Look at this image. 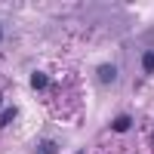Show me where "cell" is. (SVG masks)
I'll list each match as a JSON object with an SVG mask.
<instances>
[{
  "label": "cell",
  "instance_id": "6da1fadb",
  "mask_svg": "<svg viewBox=\"0 0 154 154\" xmlns=\"http://www.w3.org/2000/svg\"><path fill=\"white\" fill-rule=\"evenodd\" d=\"M99 80L102 83H114V80H117V68H114V65H102L99 68Z\"/></svg>",
  "mask_w": 154,
  "mask_h": 154
},
{
  "label": "cell",
  "instance_id": "7a4b0ae2",
  "mask_svg": "<svg viewBox=\"0 0 154 154\" xmlns=\"http://www.w3.org/2000/svg\"><path fill=\"white\" fill-rule=\"evenodd\" d=\"M37 154H59V145L49 142V139L46 142H37Z\"/></svg>",
  "mask_w": 154,
  "mask_h": 154
},
{
  "label": "cell",
  "instance_id": "3957f363",
  "mask_svg": "<svg viewBox=\"0 0 154 154\" xmlns=\"http://www.w3.org/2000/svg\"><path fill=\"white\" fill-rule=\"evenodd\" d=\"M31 83H34L37 89H43V83H46V74H43V71H34V74H31Z\"/></svg>",
  "mask_w": 154,
  "mask_h": 154
},
{
  "label": "cell",
  "instance_id": "277c9868",
  "mask_svg": "<svg viewBox=\"0 0 154 154\" xmlns=\"http://www.w3.org/2000/svg\"><path fill=\"white\" fill-rule=\"evenodd\" d=\"M142 65H145V71H154V53H145V59H142Z\"/></svg>",
  "mask_w": 154,
  "mask_h": 154
},
{
  "label": "cell",
  "instance_id": "5b68a950",
  "mask_svg": "<svg viewBox=\"0 0 154 154\" xmlns=\"http://www.w3.org/2000/svg\"><path fill=\"white\" fill-rule=\"evenodd\" d=\"M126 126H130V117H117V123H114V130L120 133V130H126Z\"/></svg>",
  "mask_w": 154,
  "mask_h": 154
},
{
  "label": "cell",
  "instance_id": "8992f818",
  "mask_svg": "<svg viewBox=\"0 0 154 154\" xmlns=\"http://www.w3.org/2000/svg\"><path fill=\"white\" fill-rule=\"evenodd\" d=\"M0 37H3V25H0Z\"/></svg>",
  "mask_w": 154,
  "mask_h": 154
}]
</instances>
